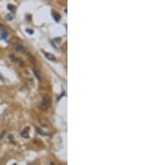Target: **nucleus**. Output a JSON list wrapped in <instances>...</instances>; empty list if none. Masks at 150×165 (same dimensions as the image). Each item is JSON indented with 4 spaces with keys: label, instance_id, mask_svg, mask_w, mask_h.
Listing matches in <instances>:
<instances>
[{
    "label": "nucleus",
    "instance_id": "nucleus-7",
    "mask_svg": "<svg viewBox=\"0 0 150 165\" xmlns=\"http://www.w3.org/2000/svg\"><path fill=\"white\" fill-rule=\"evenodd\" d=\"M8 8L10 11H14V10L15 9V8L12 6V5H8Z\"/></svg>",
    "mask_w": 150,
    "mask_h": 165
},
{
    "label": "nucleus",
    "instance_id": "nucleus-3",
    "mask_svg": "<svg viewBox=\"0 0 150 165\" xmlns=\"http://www.w3.org/2000/svg\"><path fill=\"white\" fill-rule=\"evenodd\" d=\"M44 54H45V57H46V58L50 60V61H55V60H56L55 57L52 54H49V52H45Z\"/></svg>",
    "mask_w": 150,
    "mask_h": 165
},
{
    "label": "nucleus",
    "instance_id": "nucleus-8",
    "mask_svg": "<svg viewBox=\"0 0 150 165\" xmlns=\"http://www.w3.org/2000/svg\"><path fill=\"white\" fill-rule=\"evenodd\" d=\"M28 165H38V164H35V162H32V164H28Z\"/></svg>",
    "mask_w": 150,
    "mask_h": 165
},
{
    "label": "nucleus",
    "instance_id": "nucleus-2",
    "mask_svg": "<svg viewBox=\"0 0 150 165\" xmlns=\"http://www.w3.org/2000/svg\"><path fill=\"white\" fill-rule=\"evenodd\" d=\"M29 129L30 128L29 127H27L25 128L24 129V131L21 132V136L24 137V138H28V134H29Z\"/></svg>",
    "mask_w": 150,
    "mask_h": 165
},
{
    "label": "nucleus",
    "instance_id": "nucleus-9",
    "mask_svg": "<svg viewBox=\"0 0 150 165\" xmlns=\"http://www.w3.org/2000/svg\"><path fill=\"white\" fill-rule=\"evenodd\" d=\"M14 165H16V164H14Z\"/></svg>",
    "mask_w": 150,
    "mask_h": 165
},
{
    "label": "nucleus",
    "instance_id": "nucleus-4",
    "mask_svg": "<svg viewBox=\"0 0 150 165\" xmlns=\"http://www.w3.org/2000/svg\"><path fill=\"white\" fill-rule=\"evenodd\" d=\"M34 72L35 74V76L38 80L41 79V74H40V71L38 68H34Z\"/></svg>",
    "mask_w": 150,
    "mask_h": 165
},
{
    "label": "nucleus",
    "instance_id": "nucleus-6",
    "mask_svg": "<svg viewBox=\"0 0 150 165\" xmlns=\"http://www.w3.org/2000/svg\"><path fill=\"white\" fill-rule=\"evenodd\" d=\"M17 50L19 52H24V48L22 46H17Z\"/></svg>",
    "mask_w": 150,
    "mask_h": 165
},
{
    "label": "nucleus",
    "instance_id": "nucleus-5",
    "mask_svg": "<svg viewBox=\"0 0 150 165\" xmlns=\"http://www.w3.org/2000/svg\"><path fill=\"white\" fill-rule=\"evenodd\" d=\"M7 35H8L7 32H6V31H4H4H2V32H1V36H2V38H4V39L6 38Z\"/></svg>",
    "mask_w": 150,
    "mask_h": 165
},
{
    "label": "nucleus",
    "instance_id": "nucleus-1",
    "mask_svg": "<svg viewBox=\"0 0 150 165\" xmlns=\"http://www.w3.org/2000/svg\"><path fill=\"white\" fill-rule=\"evenodd\" d=\"M50 105H51V99H50V98L48 96H45L42 99L41 102L39 104L38 108L42 111H45V110H47L50 107Z\"/></svg>",
    "mask_w": 150,
    "mask_h": 165
},
{
    "label": "nucleus",
    "instance_id": "nucleus-10",
    "mask_svg": "<svg viewBox=\"0 0 150 165\" xmlns=\"http://www.w3.org/2000/svg\"><path fill=\"white\" fill-rule=\"evenodd\" d=\"M51 165H52V164H51Z\"/></svg>",
    "mask_w": 150,
    "mask_h": 165
}]
</instances>
